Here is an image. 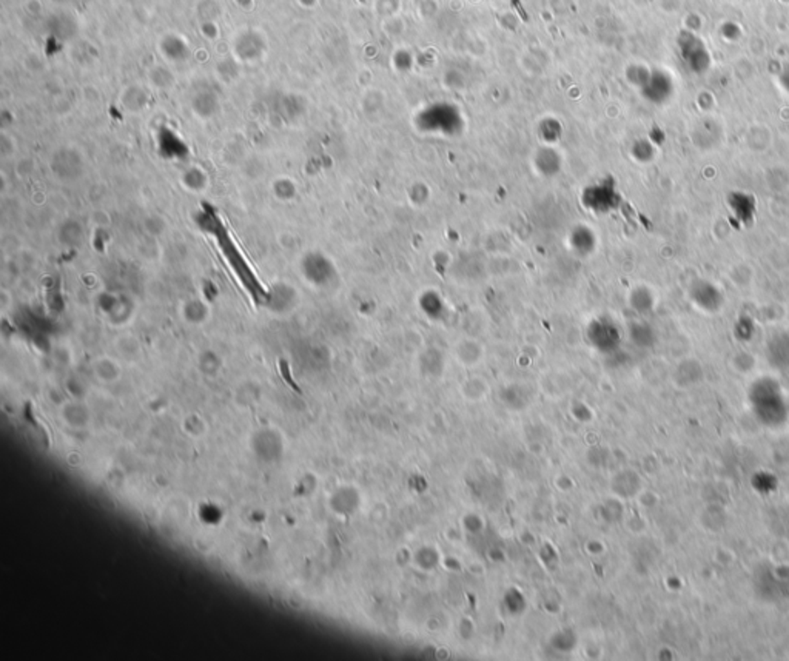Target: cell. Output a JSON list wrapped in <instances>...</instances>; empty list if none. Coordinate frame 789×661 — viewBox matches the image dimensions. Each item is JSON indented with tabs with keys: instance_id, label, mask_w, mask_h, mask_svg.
Segmentation results:
<instances>
[{
	"instance_id": "2",
	"label": "cell",
	"mask_w": 789,
	"mask_h": 661,
	"mask_svg": "<svg viewBox=\"0 0 789 661\" xmlns=\"http://www.w3.org/2000/svg\"><path fill=\"white\" fill-rule=\"evenodd\" d=\"M51 168H53L54 176L61 182H74V180L82 176L83 162L79 158V154L70 150H63L59 154H56L53 162H51Z\"/></svg>"
},
{
	"instance_id": "5",
	"label": "cell",
	"mask_w": 789,
	"mask_h": 661,
	"mask_svg": "<svg viewBox=\"0 0 789 661\" xmlns=\"http://www.w3.org/2000/svg\"><path fill=\"white\" fill-rule=\"evenodd\" d=\"M57 241L65 249H79L85 239V229L79 219L67 218L57 227Z\"/></svg>"
},
{
	"instance_id": "3",
	"label": "cell",
	"mask_w": 789,
	"mask_h": 661,
	"mask_svg": "<svg viewBox=\"0 0 789 661\" xmlns=\"http://www.w3.org/2000/svg\"><path fill=\"white\" fill-rule=\"evenodd\" d=\"M689 295L692 297V301L695 302V306L703 310H708V312H714V310H719L722 307L723 302L722 291L715 284L709 281L704 280L695 281L692 284Z\"/></svg>"
},
{
	"instance_id": "6",
	"label": "cell",
	"mask_w": 789,
	"mask_h": 661,
	"mask_svg": "<svg viewBox=\"0 0 789 661\" xmlns=\"http://www.w3.org/2000/svg\"><path fill=\"white\" fill-rule=\"evenodd\" d=\"M297 300L296 288L288 282H275L271 285L267 304L270 308H288Z\"/></svg>"
},
{
	"instance_id": "7",
	"label": "cell",
	"mask_w": 789,
	"mask_h": 661,
	"mask_svg": "<svg viewBox=\"0 0 789 661\" xmlns=\"http://www.w3.org/2000/svg\"><path fill=\"white\" fill-rule=\"evenodd\" d=\"M180 182H182V187L190 193H204L207 189H209L210 185V179L207 176V173L204 170H200L199 167H190L189 170H185L182 173V178H180Z\"/></svg>"
},
{
	"instance_id": "10",
	"label": "cell",
	"mask_w": 789,
	"mask_h": 661,
	"mask_svg": "<svg viewBox=\"0 0 789 661\" xmlns=\"http://www.w3.org/2000/svg\"><path fill=\"white\" fill-rule=\"evenodd\" d=\"M144 229L151 236L162 235L167 229V224L162 218L159 216H147L144 220Z\"/></svg>"
},
{
	"instance_id": "1",
	"label": "cell",
	"mask_w": 789,
	"mask_h": 661,
	"mask_svg": "<svg viewBox=\"0 0 789 661\" xmlns=\"http://www.w3.org/2000/svg\"><path fill=\"white\" fill-rule=\"evenodd\" d=\"M299 270L304 280L313 285H322L328 281L330 271H332V264L327 261L326 256H322L318 251L306 253L301 258Z\"/></svg>"
},
{
	"instance_id": "9",
	"label": "cell",
	"mask_w": 789,
	"mask_h": 661,
	"mask_svg": "<svg viewBox=\"0 0 789 661\" xmlns=\"http://www.w3.org/2000/svg\"><path fill=\"white\" fill-rule=\"evenodd\" d=\"M209 306L207 302L199 300V297H191V300L185 301L182 306V315L187 321L190 322H200L209 316Z\"/></svg>"
},
{
	"instance_id": "4",
	"label": "cell",
	"mask_w": 789,
	"mask_h": 661,
	"mask_svg": "<svg viewBox=\"0 0 789 661\" xmlns=\"http://www.w3.org/2000/svg\"><path fill=\"white\" fill-rule=\"evenodd\" d=\"M728 207L740 225H751L754 222L757 204L751 194L743 191L730 193L728 198Z\"/></svg>"
},
{
	"instance_id": "8",
	"label": "cell",
	"mask_w": 789,
	"mask_h": 661,
	"mask_svg": "<svg viewBox=\"0 0 789 661\" xmlns=\"http://www.w3.org/2000/svg\"><path fill=\"white\" fill-rule=\"evenodd\" d=\"M270 191L273 194L276 200L282 204L293 202L297 196V187L290 178H277L273 180L270 187Z\"/></svg>"
}]
</instances>
